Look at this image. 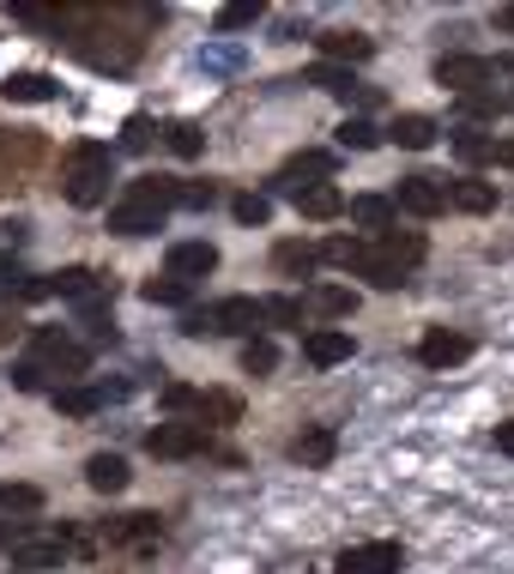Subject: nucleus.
<instances>
[{"instance_id":"f257e3e1","label":"nucleus","mask_w":514,"mask_h":574,"mask_svg":"<svg viewBox=\"0 0 514 574\" xmlns=\"http://www.w3.org/2000/svg\"><path fill=\"white\" fill-rule=\"evenodd\" d=\"M109 182H116V152L97 140H80L67 152V170H61V194L73 206H104L109 200Z\"/></svg>"},{"instance_id":"f03ea898","label":"nucleus","mask_w":514,"mask_h":574,"mask_svg":"<svg viewBox=\"0 0 514 574\" xmlns=\"http://www.w3.org/2000/svg\"><path fill=\"white\" fill-rule=\"evenodd\" d=\"M261 302L254 297H225V302H206V309H188L182 314V333L188 339H225V333H249L254 339V326H261Z\"/></svg>"},{"instance_id":"7ed1b4c3","label":"nucleus","mask_w":514,"mask_h":574,"mask_svg":"<svg viewBox=\"0 0 514 574\" xmlns=\"http://www.w3.org/2000/svg\"><path fill=\"white\" fill-rule=\"evenodd\" d=\"M0 545L13 550V562H19V569H31V574H43V569H55V562H67V533H37L31 521L0 526Z\"/></svg>"},{"instance_id":"20e7f679","label":"nucleus","mask_w":514,"mask_h":574,"mask_svg":"<svg viewBox=\"0 0 514 574\" xmlns=\"http://www.w3.org/2000/svg\"><path fill=\"white\" fill-rule=\"evenodd\" d=\"M31 345H37V357H31V363L43 369V375H85V369H92V351H85V345H73L67 339V333H55V326H37V333H31Z\"/></svg>"},{"instance_id":"39448f33","label":"nucleus","mask_w":514,"mask_h":574,"mask_svg":"<svg viewBox=\"0 0 514 574\" xmlns=\"http://www.w3.org/2000/svg\"><path fill=\"white\" fill-rule=\"evenodd\" d=\"M435 85H449V92H461V97H478L485 85H497V61H485V55H442V61H435Z\"/></svg>"},{"instance_id":"423d86ee","label":"nucleus","mask_w":514,"mask_h":574,"mask_svg":"<svg viewBox=\"0 0 514 574\" xmlns=\"http://www.w3.org/2000/svg\"><path fill=\"white\" fill-rule=\"evenodd\" d=\"M145 454L152 459H194V454H206V430L200 423H158V430L145 435Z\"/></svg>"},{"instance_id":"0eeeda50","label":"nucleus","mask_w":514,"mask_h":574,"mask_svg":"<svg viewBox=\"0 0 514 574\" xmlns=\"http://www.w3.org/2000/svg\"><path fill=\"white\" fill-rule=\"evenodd\" d=\"M394 206L411 212V218H435V212L449 206V182H442V176H406V182L394 188Z\"/></svg>"},{"instance_id":"6e6552de","label":"nucleus","mask_w":514,"mask_h":574,"mask_svg":"<svg viewBox=\"0 0 514 574\" xmlns=\"http://www.w3.org/2000/svg\"><path fill=\"white\" fill-rule=\"evenodd\" d=\"M164 212H170V206L128 194L121 206H109V230H116V236H158L164 230Z\"/></svg>"},{"instance_id":"1a4fd4ad","label":"nucleus","mask_w":514,"mask_h":574,"mask_svg":"<svg viewBox=\"0 0 514 574\" xmlns=\"http://www.w3.org/2000/svg\"><path fill=\"white\" fill-rule=\"evenodd\" d=\"M370 254H375V266H387V273L406 278L411 266L423 261V236L418 230H387V236H375L370 242Z\"/></svg>"},{"instance_id":"9d476101","label":"nucleus","mask_w":514,"mask_h":574,"mask_svg":"<svg viewBox=\"0 0 514 574\" xmlns=\"http://www.w3.org/2000/svg\"><path fill=\"white\" fill-rule=\"evenodd\" d=\"M418 357L430 369H454V363H466V357H473V339H466V333H449V326H430V333H423V345H418Z\"/></svg>"},{"instance_id":"9b49d317","label":"nucleus","mask_w":514,"mask_h":574,"mask_svg":"<svg viewBox=\"0 0 514 574\" xmlns=\"http://www.w3.org/2000/svg\"><path fill=\"white\" fill-rule=\"evenodd\" d=\"M212 273H218V249L212 242H176L170 249V278L194 285V278H212Z\"/></svg>"},{"instance_id":"f8f14e48","label":"nucleus","mask_w":514,"mask_h":574,"mask_svg":"<svg viewBox=\"0 0 514 574\" xmlns=\"http://www.w3.org/2000/svg\"><path fill=\"white\" fill-rule=\"evenodd\" d=\"M399 545H363V550H345L333 574H399Z\"/></svg>"},{"instance_id":"ddd939ff","label":"nucleus","mask_w":514,"mask_h":574,"mask_svg":"<svg viewBox=\"0 0 514 574\" xmlns=\"http://www.w3.org/2000/svg\"><path fill=\"white\" fill-rule=\"evenodd\" d=\"M290 200H297V212H303V218H315V224H327V218H339V212H351L333 182H303Z\"/></svg>"},{"instance_id":"4468645a","label":"nucleus","mask_w":514,"mask_h":574,"mask_svg":"<svg viewBox=\"0 0 514 574\" xmlns=\"http://www.w3.org/2000/svg\"><path fill=\"white\" fill-rule=\"evenodd\" d=\"M303 357H309L315 369L345 363V357H351V333H345V326H315V333L303 339Z\"/></svg>"},{"instance_id":"2eb2a0df","label":"nucleus","mask_w":514,"mask_h":574,"mask_svg":"<svg viewBox=\"0 0 514 574\" xmlns=\"http://www.w3.org/2000/svg\"><path fill=\"white\" fill-rule=\"evenodd\" d=\"M0 97L7 104H55V79L49 73H7V85H0Z\"/></svg>"},{"instance_id":"dca6fc26","label":"nucleus","mask_w":514,"mask_h":574,"mask_svg":"<svg viewBox=\"0 0 514 574\" xmlns=\"http://www.w3.org/2000/svg\"><path fill=\"white\" fill-rule=\"evenodd\" d=\"M321 55H327V61L333 67H339V61H370V55H375V43L370 37H363V31H321Z\"/></svg>"},{"instance_id":"f3484780","label":"nucleus","mask_w":514,"mask_h":574,"mask_svg":"<svg viewBox=\"0 0 514 574\" xmlns=\"http://www.w3.org/2000/svg\"><path fill=\"white\" fill-rule=\"evenodd\" d=\"M164 526H158V514H116V521H104V538L109 545H152Z\"/></svg>"},{"instance_id":"a211bd4d","label":"nucleus","mask_w":514,"mask_h":574,"mask_svg":"<svg viewBox=\"0 0 514 574\" xmlns=\"http://www.w3.org/2000/svg\"><path fill=\"white\" fill-rule=\"evenodd\" d=\"M85 483H92L97 497L128 490V459H121V454H92V459H85Z\"/></svg>"},{"instance_id":"6ab92c4d","label":"nucleus","mask_w":514,"mask_h":574,"mask_svg":"<svg viewBox=\"0 0 514 574\" xmlns=\"http://www.w3.org/2000/svg\"><path fill=\"white\" fill-rule=\"evenodd\" d=\"M237 418H242V399H237V393H218V387L200 393V405H194V423H200V430H225V423H237Z\"/></svg>"},{"instance_id":"aec40b11","label":"nucleus","mask_w":514,"mask_h":574,"mask_svg":"<svg viewBox=\"0 0 514 574\" xmlns=\"http://www.w3.org/2000/svg\"><path fill=\"white\" fill-rule=\"evenodd\" d=\"M435 121L430 116H418V109H411V116H394V128H387V140L394 145H406V152H423V145H435Z\"/></svg>"},{"instance_id":"412c9836","label":"nucleus","mask_w":514,"mask_h":574,"mask_svg":"<svg viewBox=\"0 0 514 574\" xmlns=\"http://www.w3.org/2000/svg\"><path fill=\"white\" fill-rule=\"evenodd\" d=\"M351 218L363 224V230L387 236V230H394V218H399V206H394V200H382V194H357L351 200Z\"/></svg>"},{"instance_id":"4be33fe9","label":"nucleus","mask_w":514,"mask_h":574,"mask_svg":"<svg viewBox=\"0 0 514 574\" xmlns=\"http://www.w3.org/2000/svg\"><path fill=\"white\" fill-rule=\"evenodd\" d=\"M333 454H339V435L333 430H303L290 442V459H303V466H327Z\"/></svg>"},{"instance_id":"5701e85b","label":"nucleus","mask_w":514,"mask_h":574,"mask_svg":"<svg viewBox=\"0 0 514 574\" xmlns=\"http://www.w3.org/2000/svg\"><path fill=\"white\" fill-rule=\"evenodd\" d=\"M273 266H278L285 278H309V273L321 266V249H309V242H278V249H273Z\"/></svg>"},{"instance_id":"b1692460","label":"nucleus","mask_w":514,"mask_h":574,"mask_svg":"<svg viewBox=\"0 0 514 574\" xmlns=\"http://www.w3.org/2000/svg\"><path fill=\"white\" fill-rule=\"evenodd\" d=\"M303 176H315V182H327V176H333V157H327V152H297V157H290V164H285V176H278V182H285L290 194H297V188H303Z\"/></svg>"},{"instance_id":"393cba45","label":"nucleus","mask_w":514,"mask_h":574,"mask_svg":"<svg viewBox=\"0 0 514 574\" xmlns=\"http://www.w3.org/2000/svg\"><path fill=\"white\" fill-rule=\"evenodd\" d=\"M104 405H109L104 387H55V411H67V418H92Z\"/></svg>"},{"instance_id":"a878e982","label":"nucleus","mask_w":514,"mask_h":574,"mask_svg":"<svg viewBox=\"0 0 514 574\" xmlns=\"http://www.w3.org/2000/svg\"><path fill=\"white\" fill-rule=\"evenodd\" d=\"M449 206H461V212H490V206H497V188L478 182V176H461V182H449Z\"/></svg>"},{"instance_id":"bb28decb","label":"nucleus","mask_w":514,"mask_h":574,"mask_svg":"<svg viewBox=\"0 0 514 574\" xmlns=\"http://www.w3.org/2000/svg\"><path fill=\"white\" fill-rule=\"evenodd\" d=\"M152 309H188V297H194V285H182V278H145V290H140Z\"/></svg>"},{"instance_id":"cd10ccee","label":"nucleus","mask_w":514,"mask_h":574,"mask_svg":"<svg viewBox=\"0 0 514 574\" xmlns=\"http://www.w3.org/2000/svg\"><path fill=\"white\" fill-rule=\"evenodd\" d=\"M321 261L345 266V273H363V261H370V242H357V236H327V249H321Z\"/></svg>"},{"instance_id":"c85d7f7f","label":"nucleus","mask_w":514,"mask_h":574,"mask_svg":"<svg viewBox=\"0 0 514 574\" xmlns=\"http://www.w3.org/2000/svg\"><path fill=\"white\" fill-rule=\"evenodd\" d=\"M309 309L327 314V321H345V314H357V290H345V285H315Z\"/></svg>"},{"instance_id":"c756f323","label":"nucleus","mask_w":514,"mask_h":574,"mask_svg":"<svg viewBox=\"0 0 514 574\" xmlns=\"http://www.w3.org/2000/svg\"><path fill=\"white\" fill-rule=\"evenodd\" d=\"M333 140H339L345 152H375V145H382V128H375L370 116H351V121H339V133H333Z\"/></svg>"},{"instance_id":"7c9ffc66","label":"nucleus","mask_w":514,"mask_h":574,"mask_svg":"<svg viewBox=\"0 0 514 574\" xmlns=\"http://www.w3.org/2000/svg\"><path fill=\"white\" fill-rule=\"evenodd\" d=\"M261 314L273 326H303L309 321V302L303 297H261Z\"/></svg>"},{"instance_id":"2f4dec72","label":"nucleus","mask_w":514,"mask_h":574,"mask_svg":"<svg viewBox=\"0 0 514 574\" xmlns=\"http://www.w3.org/2000/svg\"><path fill=\"white\" fill-rule=\"evenodd\" d=\"M164 140H170L176 157H200V152H206V133H200V121H170V128H164Z\"/></svg>"},{"instance_id":"473e14b6","label":"nucleus","mask_w":514,"mask_h":574,"mask_svg":"<svg viewBox=\"0 0 514 574\" xmlns=\"http://www.w3.org/2000/svg\"><path fill=\"white\" fill-rule=\"evenodd\" d=\"M309 85H321V92H333V97H351L357 92V79L345 73V67H333V61L309 67Z\"/></svg>"},{"instance_id":"72a5a7b5","label":"nucleus","mask_w":514,"mask_h":574,"mask_svg":"<svg viewBox=\"0 0 514 574\" xmlns=\"http://www.w3.org/2000/svg\"><path fill=\"white\" fill-rule=\"evenodd\" d=\"M454 157H461V164H490V157H497V140H485V133H454Z\"/></svg>"},{"instance_id":"f704fd0d","label":"nucleus","mask_w":514,"mask_h":574,"mask_svg":"<svg viewBox=\"0 0 514 574\" xmlns=\"http://www.w3.org/2000/svg\"><path fill=\"white\" fill-rule=\"evenodd\" d=\"M242 369H249V375H273L278 369V345L273 339H249L242 345Z\"/></svg>"},{"instance_id":"c9c22d12","label":"nucleus","mask_w":514,"mask_h":574,"mask_svg":"<svg viewBox=\"0 0 514 574\" xmlns=\"http://www.w3.org/2000/svg\"><path fill=\"white\" fill-rule=\"evenodd\" d=\"M0 509L37 514V509H43V490H31V483H0Z\"/></svg>"},{"instance_id":"e433bc0d","label":"nucleus","mask_w":514,"mask_h":574,"mask_svg":"<svg viewBox=\"0 0 514 574\" xmlns=\"http://www.w3.org/2000/svg\"><path fill=\"white\" fill-rule=\"evenodd\" d=\"M212 200H218V188H212V182H176V206H188V212H206Z\"/></svg>"},{"instance_id":"4c0bfd02","label":"nucleus","mask_w":514,"mask_h":574,"mask_svg":"<svg viewBox=\"0 0 514 574\" xmlns=\"http://www.w3.org/2000/svg\"><path fill=\"white\" fill-rule=\"evenodd\" d=\"M261 19V0H230L225 13H218V31H242V25H254Z\"/></svg>"},{"instance_id":"58836bf2","label":"nucleus","mask_w":514,"mask_h":574,"mask_svg":"<svg viewBox=\"0 0 514 574\" xmlns=\"http://www.w3.org/2000/svg\"><path fill=\"white\" fill-rule=\"evenodd\" d=\"M230 212H237V224H266V218H273L266 194H237V200H230Z\"/></svg>"},{"instance_id":"ea45409f","label":"nucleus","mask_w":514,"mask_h":574,"mask_svg":"<svg viewBox=\"0 0 514 574\" xmlns=\"http://www.w3.org/2000/svg\"><path fill=\"white\" fill-rule=\"evenodd\" d=\"M194 405H200L194 387H182V381H164V411H194Z\"/></svg>"},{"instance_id":"a19ab883","label":"nucleus","mask_w":514,"mask_h":574,"mask_svg":"<svg viewBox=\"0 0 514 574\" xmlns=\"http://www.w3.org/2000/svg\"><path fill=\"white\" fill-rule=\"evenodd\" d=\"M121 145H128V152H145V145H152V121L133 116V121H128V133H121Z\"/></svg>"},{"instance_id":"79ce46f5","label":"nucleus","mask_w":514,"mask_h":574,"mask_svg":"<svg viewBox=\"0 0 514 574\" xmlns=\"http://www.w3.org/2000/svg\"><path fill=\"white\" fill-rule=\"evenodd\" d=\"M13 387H19V393H37V387H43V369L31 363V357H25V363H13Z\"/></svg>"},{"instance_id":"37998d69","label":"nucleus","mask_w":514,"mask_h":574,"mask_svg":"<svg viewBox=\"0 0 514 574\" xmlns=\"http://www.w3.org/2000/svg\"><path fill=\"white\" fill-rule=\"evenodd\" d=\"M502 109V97H490V92H478V97H466V116L473 121H485V116H497Z\"/></svg>"},{"instance_id":"c03bdc74","label":"nucleus","mask_w":514,"mask_h":574,"mask_svg":"<svg viewBox=\"0 0 514 574\" xmlns=\"http://www.w3.org/2000/svg\"><path fill=\"white\" fill-rule=\"evenodd\" d=\"M497 447H502V454L514 459V423H502V430H497Z\"/></svg>"},{"instance_id":"a18cd8bd","label":"nucleus","mask_w":514,"mask_h":574,"mask_svg":"<svg viewBox=\"0 0 514 574\" xmlns=\"http://www.w3.org/2000/svg\"><path fill=\"white\" fill-rule=\"evenodd\" d=\"M497 31H502V37H514V7H502V13H497Z\"/></svg>"},{"instance_id":"49530a36","label":"nucleus","mask_w":514,"mask_h":574,"mask_svg":"<svg viewBox=\"0 0 514 574\" xmlns=\"http://www.w3.org/2000/svg\"><path fill=\"white\" fill-rule=\"evenodd\" d=\"M490 164H509V170H514V140H509V145H497V157H490Z\"/></svg>"},{"instance_id":"de8ad7c7","label":"nucleus","mask_w":514,"mask_h":574,"mask_svg":"<svg viewBox=\"0 0 514 574\" xmlns=\"http://www.w3.org/2000/svg\"><path fill=\"white\" fill-rule=\"evenodd\" d=\"M13 574H31V569H13Z\"/></svg>"},{"instance_id":"09e8293b","label":"nucleus","mask_w":514,"mask_h":574,"mask_svg":"<svg viewBox=\"0 0 514 574\" xmlns=\"http://www.w3.org/2000/svg\"><path fill=\"white\" fill-rule=\"evenodd\" d=\"M509 109H514V97H509Z\"/></svg>"}]
</instances>
